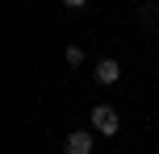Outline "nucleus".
<instances>
[{"mask_svg": "<svg viewBox=\"0 0 159 154\" xmlns=\"http://www.w3.org/2000/svg\"><path fill=\"white\" fill-rule=\"evenodd\" d=\"M121 129V117L113 104H96L92 108V133H101V138H113V133Z\"/></svg>", "mask_w": 159, "mask_h": 154, "instance_id": "obj_1", "label": "nucleus"}, {"mask_svg": "<svg viewBox=\"0 0 159 154\" xmlns=\"http://www.w3.org/2000/svg\"><path fill=\"white\" fill-rule=\"evenodd\" d=\"M92 75H96V83H105V88H109V83L121 79V63H117V58H96Z\"/></svg>", "mask_w": 159, "mask_h": 154, "instance_id": "obj_2", "label": "nucleus"}, {"mask_svg": "<svg viewBox=\"0 0 159 154\" xmlns=\"http://www.w3.org/2000/svg\"><path fill=\"white\" fill-rule=\"evenodd\" d=\"M63 150L67 154H92V129H71Z\"/></svg>", "mask_w": 159, "mask_h": 154, "instance_id": "obj_3", "label": "nucleus"}, {"mask_svg": "<svg viewBox=\"0 0 159 154\" xmlns=\"http://www.w3.org/2000/svg\"><path fill=\"white\" fill-rule=\"evenodd\" d=\"M80 63H84V50H80V46H67V67H80Z\"/></svg>", "mask_w": 159, "mask_h": 154, "instance_id": "obj_4", "label": "nucleus"}]
</instances>
